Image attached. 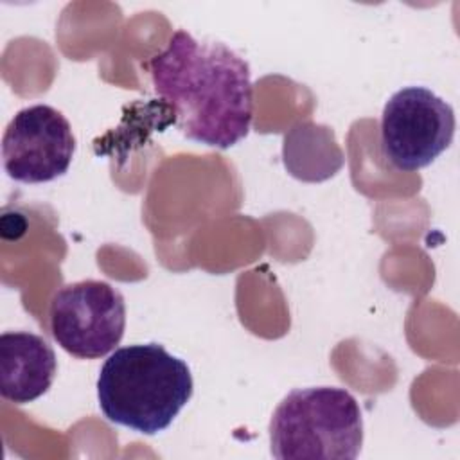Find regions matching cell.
<instances>
[{
    "label": "cell",
    "mask_w": 460,
    "mask_h": 460,
    "mask_svg": "<svg viewBox=\"0 0 460 460\" xmlns=\"http://www.w3.org/2000/svg\"><path fill=\"white\" fill-rule=\"evenodd\" d=\"M192 388L187 363L160 343L115 349L97 377L102 415L144 435L167 429L189 402Z\"/></svg>",
    "instance_id": "2"
},
{
    "label": "cell",
    "mask_w": 460,
    "mask_h": 460,
    "mask_svg": "<svg viewBox=\"0 0 460 460\" xmlns=\"http://www.w3.org/2000/svg\"><path fill=\"white\" fill-rule=\"evenodd\" d=\"M455 126L453 106L429 88H401L383 108V155L399 171H419L451 146Z\"/></svg>",
    "instance_id": "4"
},
{
    "label": "cell",
    "mask_w": 460,
    "mask_h": 460,
    "mask_svg": "<svg viewBox=\"0 0 460 460\" xmlns=\"http://www.w3.org/2000/svg\"><path fill=\"white\" fill-rule=\"evenodd\" d=\"M50 332L58 345L81 359L111 352L126 329V304L104 280H79L56 291L49 309Z\"/></svg>",
    "instance_id": "5"
},
{
    "label": "cell",
    "mask_w": 460,
    "mask_h": 460,
    "mask_svg": "<svg viewBox=\"0 0 460 460\" xmlns=\"http://www.w3.org/2000/svg\"><path fill=\"white\" fill-rule=\"evenodd\" d=\"M363 444V415L354 395L338 386L291 390L270 420L279 460H352Z\"/></svg>",
    "instance_id": "3"
},
{
    "label": "cell",
    "mask_w": 460,
    "mask_h": 460,
    "mask_svg": "<svg viewBox=\"0 0 460 460\" xmlns=\"http://www.w3.org/2000/svg\"><path fill=\"white\" fill-rule=\"evenodd\" d=\"M147 68L155 92L172 108L174 124L189 140L228 149L248 135L250 66L225 43L196 40L178 29Z\"/></svg>",
    "instance_id": "1"
},
{
    "label": "cell",
    "mask_w": 460,
    "mask_h": 460,
    "mask_svg": "<svg viewBox=\"0 0 460 460\" xmlns=\"http://www.w3.org/2000/svg\"><path fill=\"white\" fill-rule=\"evenodd\" d=\"M75 153L68 119L49 104L22 108L2 138L4 169L22 183H47L63 176Z\"/></svg>",
    "instance_id": "6"
},
{
    "label": "cell",
    "mask_w": 460,
    "mask_h": 460,
    "mask_svg": "<svg viewBox=\"0 0 460 460\" xmlns=\"http://www.w3.org/2000/svg\"><path fill=\"white\" fill-rule=\"evenodd\" d=\"M58 361L50 343L34 332L7 331L0 336V394L14 404L40 399L54 383Z\"/></svg>",
    "instance_id": "7"
}]
</instances>
